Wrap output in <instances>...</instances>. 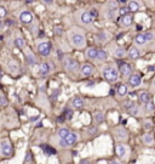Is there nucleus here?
Masks as SVG:
<instances>
[{"label": "nucleus", "mask_w": 155, "mask_h": 164, "mask_svg": "<svg viewBox=\"0 0 155 164\" xmlns=\"http://www.w3.org/2000/svg\"><path fill=\"white\" fill-rule=\"evenodd\" d=\"M73 22L75 26L84 28L85 31H92L95 28L96 16L89 9H78L73 12Z\"/></svg>", "instance_id": "f257e3e1"}, {"label": "nucleus", "mask_w": 155, "mask_h": 164, "mask_svg": "<svg viewBox=\"0 0 155 164\" xmlns=\"http://www.w3.org/2000/svg\"><path fill=\"white\" fill-rule=\"evenodd\" d=\"M120 9L121 5L117 0H105L99 6V18L107 22H115L120 17Z\"/></svg>", "instance_id": "f03ea898"}, {"label": "nucleus", "mask_w": 155, "mask_h": 164, "mask_svg": "<svg viewBox=\"0 0 155 164\" xmlns=\"http://www.w3.org/2000/svg\"><path fill=\"white\" fill-rule=\"evenodd\" d=\"M67 39L69 41L70 46L74 47L75 50H85L87 47V39H86V33L85 29L79 27V26H73L67 31Z\"/></svg>", "instance_id": "7ed1b4c3"}, {"label": "nucleus", "mask_w": 155, "mask_h": 164, "mask_svg": "<svg viewBox=\"0 0 155 164\" xmlns=\"http://www.w3.org/2000/svg\"><path fill=\"white\" fill-rule=\"evenodd\" d=\"M102 78L108 83H116L120 79V68L115 62H107L102 66L101 69Z\"/></svg>", "instance_id": "20e7f679"}, {"label": "nucleus", "mask_w": 155, "mask_h": 164, "mask_svg": "<svg viewBox=\"0 0 155 164\" xmlns=\"http://www.w3.org/2000/svg\"><path fill=\"white\" fill-rule=\"evenodd\" d=\"M155 40V31H145L139 32L133 37V45L138 47L149 46Z\"/></svg>", "instance_id": "39448f33"}, {"label": "nucleus", "mask_w": 155, "mask_h": 164, "mask_svg": "<svg viewBox=\"0 0 155 164\" xmlns=\"http://www.w3.org/2000/svg\"><path fill=\"white\" fill-rule=\"evenodd\" d=\"M62 67H63V69L68 74H78V76H80V67H81V64H79L77 59H74L70 55L63 56V59H62Z\"/></svg>", "instance_id": "423d86ee"}, {"label": "nucleus", "mask_w": 155, "mask_h": 164, "mask_svg": "<svg viewBox=\"0 0 155 164\" xmlns=\"http://www.w3.org/2000/svg\"><path fill=\"white\" fill-rule=\"evenodd\" d=\"M17 20H18L19 23H22L23 26H28L30 27L32 24L35 23V16L33 14V11L28 7H23L21 9L17 14Z\"/></svg>", "instance_id": "0eeeda50"}, {"label": "nucleus", "mask_w": 155, "mask_h": 164, "mask_svg": "<svg viewBox=\"0 0 155 164\" xmlns=\"http://www.w3.org/2000/svg\"><path fill=\"white\" fill-rule=\"evenodd\" d=\"M35 49L41 57H50L52 54V43L50 40H38L35 43Z\"/></svg>", "instance_id": "6e6552de"}, {"label": "nucleus", "mask_w": 155, "mask_h": 164, "mask_svg": "<svg viewBox=\"0 0 155 164\" xmlns=\"http://www.w3.org/2000/svg\"><path fill=\"white\" fill-rule=\"evenodd\" d=\"M95 38H96V43L105 45V44H109L112 41L113 33H110L108 29H99V31H96Z\"/></svg>", "instance_id": "1a4fd4ad"}, {"label": "nucleus", "mask_w": 155, "mask_h": 164, "mask_svg": "<svg viewBox=\"0 0 155 164\" xmlns=\"http://www.w3.org/2000/svg\"><path fill=\"white\" fill-rule=\"evenodd\" d=\"M127 7H129V11L132 12V14H137L142 10H144L147 6L144 4L143 0H129L127 1Z\"/></svg>", "instance_id": "9d476101"}, {"label": "nucleus", "mask_w": 155, "mask_h": 164, "mask_svg": "<svg viewBox=\"0 0 155 164\" xmlns=\"http://www.w3.org/2000/svg\"><path fill=\"white\" fill-rule=\"evenodd\" d=\"M133 14L132 12H129V14H126V15H122V16H120L119 17V20H117V24H119V27H121V28H130L132 24H133Z\"/></svg>", "instance_id": "9b49d317"}, {"label": "nucleus", "mask_w": 155, "mask_h": 164, "mask_svg": "<svg viewBox=\"0 0 155 164\" xmlns=\"http://www.w3.org/2000/svg\"><path fill=\"white\" fill-rule=\"evenodd\" d=\"M59 140H61L59 141V146L61 147H70V146L77 144V141L79 140V135H78L77 133H72L70 131V134L67 137L59 139Z\"/></svg>", "instance_id": "f8f14e48"}, {"label": "nucleus", "mask_w": 155, "mask_h": 164, "mask_svg": "<svg viewBox=\"0 0 155 164\" xmlns=\"http://www.w3.org/2000/svg\"><path fill=\"white\" fill-rule=\"evenodd\" d=\"M54 71V64L51 61H45L41 62L39 66L38 74L40 77H47L49 74H51V72Z\"/></svg>", "instance_id": "ddd939ff"}, {"label": "nucleus", "mask_w": 155, "mask_h": 164, "mask_svg": "<svg viewBox=\"0 0 155 164\" xmlns=\"http://www.w3.org/2000/svg\"><path fill=\"white\" fill-rule=\"evenodd\" d=\"M93 72H95V66L89 61L84 62V63L81 64V67H80V76H81L82 78H89V77H91V76L93 74Z\"/></svg>", "instance_id": "4468645a"}, {"label": "nucleus", "mask_w": 155, "mask_h": 164, "mask_svg": "<svg viewBox=\"0 0 155 164\" xmlns=\"http://www.w3.org/2000/svg\"><path fill=\"white\" fill-rule=\"evenodd\" d=\"M0 153L2 157H10L12 154V145L9 139H2L0 141Z\"/></svg>", "instance_id": "2eb2a0df"}, {"label": "nucleus", "mask_w": 155, "mask_h": 164, "mask_svg": "<svg viewBox=\"0 0 155 164\" xmlns=\"http://www.w3.org/2000/svg\"><path fill=\"white\" fill-rule=\"evenodd\" d=\"M23 55H24V59H26V62L29 64V66H34L38 63V59H37V55L33 52L32 49H29L28 46H26L23 50Z\"/></svg>", "instance_id": "dca6fc26"}, {"label": "nucleus", "mask_w": 155, "mask_h": 164, "mask_svg": "<svg viewBox=\"0 0 155 164\" xmlns=\"http://www.w3.org/2000/svg\"><path fill=\"white\" fill-rule=\"evenodd\" d=\"M98 52H99V47L97 46H89L84 50V55H85V59L90 62H95L98 56Z\"/></svg>", "instance_id": "f3484780"}, {"label": "nucleus", "mask_w": 155, "mask_h": 164, "mask_svg": "<svg viewBox=\"0 0 155 164\" xmlns=\"http://www.w3.org/2000/svg\"><path fill=\"white\" fill-rule=\"evenodd\" d=\"M12 44H14V46H15L16 49H18V50H23V49L27 46V43H26L24 37H23L19 32H15V34H14V37H12Z\"/></svg>", "instance_id": "a211bd4d"}, {"label": "nucleus", "mask_w": 155, "mask_h": 164, "mask_svg": "<svg viewBox=\"0 0 155 164\" xmlns=\"http://www.w3.org/2000/svg\"><path fill=\"white\" fill-rule=\"evenodd\" d=\"M7 72L12 76H17L19 72H21V66L16 60L14 59H10L7 61Z\"/></svg>", "instance_id": "6ab92c4d"}, {"label": "nucleus", "mask_w": 155, "mask_h": 164, "mask_svg": "<svg viewBox=\"0 0 155 164\" xmlns=\"http://www.w3.org/2000/svg\"><path fill=\"white\" fill-rule=\"evenodd\" d=\"M119 68H120V76H121L122 78H129V77L133 73L132 66H131L130 63H127V62L121 63V64L119 66Z\"/></svg>", "instance_id": "aec40b11"}, {"label": "nucleus", "mask_w": 155, "mask_h": 164, "mask_svg": "<svg viewBox=\"0 0 155 164\" xmlns=\"http://www.w3.org/2000/svg\"><path fill=\"white\" fill-rule=\"evenodd\" d=\"M142 56V51H141V47L136 46V45H132L129 50H127V57L132 61H136L138 60L139 57Z\"/></svg>", "instance_id": "412c9836"}, {"label": "nucleus", "mask_w": 155, "mask_h": 164, "mask_svg": "<svg viewBox=\"0 0 155 164\" xmlns=\"http://www.w3.org/2000/svg\"><path fill=\"white\" fill-rule=\"evenodd\" d=\"M110 54L113 55V57H114V59L121 60V59H125V57L127 56V50H126L125 47H122V46L116 45L115 47L112 50V52H110Z\"/></svg>", "instance_id": "4be33fe9"}, {"label": "nucleus", "mask_w": 155, "mask_h": 164, "mask_svg": "<svg viewBox=\"0 0 155 164\" xmlns=\"http://www.w3.org/2000/svg\"><path fill=\"white\" fill-rule=\"evenodd\" d=\"M127 84L131 86V88H138V86H141V84H142V77H141V74H138V73H132L129 78H127Z\"/></svg>", "instance_id": "5701e85b"}, {"label": "nucleus", "mask_w": 155, "mask_h": 164, "mask_svg": "<svg viewBox=\"0 0 155 164\" xmlns=\"http://www.w3.org/2000/svg\"><path fill=\"white\" fill-rule=\"evenodd\" d=\"M109 57H110V52H109L108 50H105V49L99 47V52H98V56H97V59L95 62H96V63H99V64H104V63H107Z\"/></svg>", "instance_id": "b1692460"}, {"label": "nucleus", "mask_w": 155, "mask_h": 164, "mask_svg": "<svg viewBox=\"0 0 155 164\" xmlns=\"http://www.w3.org/2000/svg\"><path fill=\"white\" fill-rule=\"evenodd\" d=\"M114 136H115V139L117 141H127V139H129V133L126 131V129L119 126V128L114 129Z\"/></svg>", "instance_id": "393cba45"}, {"label": "nucleus", "mask_w": 155, "mask_h": 164, "mask_svg": "<svg viewBox=\"0 0 155 164\" xmlns=\"http://www.w3.org/2000/svg\"><path fill=\"white\" fill-rule=\"evenodd\" d=\"M129 86H130L129 84H120V85L116 88V95H117L119 97H125V96H127L129 92H130V88H129Z\"/></svg>", "instance_id": "a878e982"}, {"label": "nucleus", "mask_w": 155, "mask_h": 164, "mask_svg": "<svg viewBox=\"0 0 155 164\" xmlns=\"http://www.w3.org/2000/svg\"><path fill=\"white\" fill-rule=\"evenodd\" d=\"M70 105H72V107H73L74 109H81V108H84V106H85V101H84L82 97H80V96H74V97L72 99V101H70Z\"/></svg>", "instance_id": "bb28decb"}, {"label": "nucleus", "mask_w": 155, "mask_h": 164, "mask_svg": "<svg viewBox=\"0 0 155 164\" xmlns=\"http://www.w3.org/2000/svg\"><path fill=\"white\" fill-rule=\"evenodd\" d=\"M138 100L142 105H147L152 101V97H150V94L145 90H142L139 94H138Z\"/></svg>", "instance_id": "cd10ccee"}, {"label": "nucleus", "mask_w": 155, "mask_h": 164, "mask_svg": "<svg viewBox=\"0 0 155 164\" xmlns=\"http://www.w3.org/2000/svg\"><path fill=\"white\" fill-rule=\"evenodd\" d=\"M115 153L119 158H125V156H126V153H127V147H126V145L116 144Z\"/></svg>", "instance_id": "c85d7f7f"}, {"label": "nucleus", "mask_w": 155, "mask_h": 164, "mask_svg": "<svg viewBox=\"0 0 155 164\" xmlns=\"http://www.w3.org/2000/svg\"><path fill=\"white\" fill-rule=\"evenodd\" d=\"M142 141L145 145H148V146H152V145L154 144V137H153L152 134H144L142 136Z\"/></svg>", "instance_id": "c756f323"}, {"label": "nucleus", "mask_w": 155, "mask_h": 164, "mask_svg": "<svg viewBox=\"0 0 155 164\" xmlns=\"http://www.w3.org/2000/svg\"><path fill=\"white\" fill-rule=\"evenodd\" d=\"M69 134H70V130L67 129V128H61V129H58L57 135L59 139H64V137H67Z\"/></svg>", "instance_id": "7c9ffc66"}, {"label": "nucleus", "mask_w": 155, "mask_h": 164, "mask_svg": "<svg viewBox=\"0 0 155 164\" xmlns=\"http://www.w3.org/2000/svg\"><path fill=\"white\" fill-rule=\"evenodd\" d=\"M93 119H95V122H96L97 124L102 123V122L104 121V113L101 112V111L95 112V114H93Z\"/></svg>", "instance_id": "2f4dec72"}, {"label": "nucleus", "mask_w": 155, "mask_h": 164, "mask_svg": "<svg viewBox=\"0 0 155 164\" xmlns=\"http://www.w3.org/2000/svg\"><path fill=\"white\" fill-rule=\"evenodd\" d=\"M129 113H130L131 116H133V117H138V116L141 114V107H138V106L133 105V106L129 109Z\"/></svg>", "instance_id": "473e14b6"}, {"label": "nucleus", "mask_w": 155, "mask_h": 164, "mask_svg": "<svg viewBox=\"0 0 155 164\" xmlns=\"http://www.w3.org/2000/svg\"><path fill=\"white\" fill-rule=\"evenodd\" d=\"M6 16H7V9L4 4H1L0 5V18H1V21H5Z\"/></svg>", "instance_id": "72a5a7b5"}, {"label": "nucleus", "mask_w": 155, "mask_h": 164, "mask_svg": "<svg viewBox=\"0 0 155 164\" xmlns=\"http://www.w3.org/2000/svg\"><path fill=\"white\" fill-rule=\"evenodd\" d=\"M41 4H44L47 7H52L55 5V0H39Z\"/></svg>", "instance_id": "f704fd0d"}, {"label": "nucleus", "mask_w": 155, "mask_h": 164, "mask_svg": "<svg viewBox=\"0 0 155 164\" xmlns=\"http://www.w3.org/2000/svg\"><path fill=\"white\" fill-rule=\"evenodd\" d=\"M145 107H144V109L147 111V112H149V113H152V112H154V105H153V102L150 101L149 103H147V105H144Z\"/></svg>", "instance_id": "c9c22d12"}, {"label": "nucleus", "mask_w": 155, "mask_h": 164, "mask_svg": "<svg viewBox=\"0 0 155 164\" xmlns=\"http://www.w3.org/2000/svg\"><path fill=\"white\" fill-rule=\"evenodd\" d=\"M145 6L149 7V9H154L155 7V0H143Z\"/></svg>", "instance_id": "e433bc0d"}, {"label": "nucleus", "mask_w": 155, "mask_h": 164, "mask_svg": "<svg viewBox=\"0 0 155 164\" xmlns=\"http://www.w3.org/2000/svg\"><path fill=\"white\" fill-rule=\"evenodd\" d=\"M6 105H7V100H6L5 95L1 94V95H0V106H1V107H5Z\"/></svg>", "instance_id": "4c0bfd02"}, {"label": "nucleus", "mask_w": 155, "mask_h": 164, "mask_svg": "<svg viewBox=\"0 0 155 164\" xmlns=\"http://www.w3.org/2000/svg\"><path fill=\"white\" fill-rule=\"evenodd\" d=\"M149 47H150V50H152V51H154V52H155V40L153 41L150 45H149Z\"/></svg>", "instance_id": "58836bf2"}, {"label": "nucleus", "mask_w": 155, "mask_h": 164, "mask_svg": "<svg viewBox=\"0 0 155 164\" xmlns=\"http://www.w3.org/2000/svg\"><path fill=\"white\" fill-rule=\"evenodd\" d=\"M80 164H89V162H87V161H81Z\"/></svg>", "instance_id": "ea45409f"}, {"label": "nucleus", "mask_w": 155, "mask_h": 164, "mask_svg": "<svg viewBox=\"0 0 155 164\" xmlns=\"http://www.w3.org/2000/svg\"><path fill=\"white\" fill-rule=\"evenodd\" d=\"M109 164H120L119 162H116V161H113V162H110Z\"/></svg>", "instance_id": "a19ab883"}, {"label": "nucleus", "mask_w": 155, "mask_h": 164, "mask_svg": "<svg viewBox=\"0 0 155 164\" xmlns=\"http://www.w3.org/2000/svg\"><path fill=\"white\" fill-rule=\"evenodd\" d=\"M153 88H155V78L153 79Z\"/></svg>", "instance_id": "79ce46f5"}, {"label": "nucleus", "mask_w": 155, "mask_h": 164, "mask_svg": "<svg viewBox=\"0 0 155 164\" xmlns=\"http://www.w3.org/2000/svg\"><path fill=\"white\" fill-rule=\"evenodd\" d=\"M154 26H155V16H154Z\"/></svg>", "instance_id": "37998d69"}]
</instances>
